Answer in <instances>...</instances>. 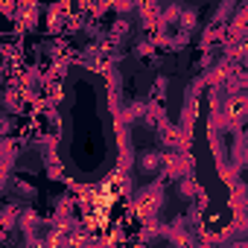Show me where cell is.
Masks as SVG:
<instances>
[{
	"instance_id": "1",
	"label": "cell",
	"mask_w": 248,
	"mask_h": 248,
	"mask_svg": "<svg viewBox=\"0 0 248 248\" xmlns=\"http://www.w3.org/2000/svg\"><path fill=\"white\" fill-rule=\"evenodd\" d=\"M164 184L161 181H152V184H146V187H140L135 196H132V204H129V210L138 216V219H158V210L164 207Z\"/></svg>"
},
{
	"instance_id": "2",
	"label": "cell",
	"mask_w": 248,
	"mask_h": 248,
	"mask_svg": "<svg viewBox=\"0 0 248 248\" xmlns=\"http://www.w3.org/2000/svg\"><path fill=\"white\" fill-rule=\"evenodd\" d=\"M248 120V93H228L219 105V123L228 129H242V123Z\"/></svg>"
},
{
	"instance_id": "3",
	"label": "cell",
	"mask_w": 248,
	"mask_h": 248,
	"mask_svg": "<svg viewBox=\"0 0 248 248\" xmlns=\"http://www.w3.org/2000/svg\"><path fill=\"white\" fill-rule=\"evenodd\" d=\"M138 167L143 172H158L161 175V170H164V149H143L140 158H138Z\"/></svg>"
},
{
	"instance_id": "4",
	"label": "cell",
	"mask_w": 248,
	"mask_h": 248,
	"mask_svg": "<svg viewBox=\"0 0 248 248\" xmlns=\"http://www.w3.org/2000/svg\"><path fill=\"white\" fill-rule=\"evenodd\" d=\"M21 216H24V210H18V204H6L3 207V233H12L15 222L21 225Z\"/></svg>"
},
{
	"instance_id": "5",
	"label": "cell",
	"mask_w": 248,
	"mask_h": 248,
	"mask_svg": "<svg viewBox=\"0 0 248 248\" xmlns=\"http://www.w3.org/2000/svg\"><path fill=\"white\" fill-rule=\"evenodd\" d=\"M199 184H196V178H193V172L190 175H184V178H178V193L184 196V199H193V196H199Z\"/></svg>"
},
{
	"instance_id": "6",
	"label": "cell",
	"mask_w": 248,
	"mask_h": 248,
	"mask_svg": "<svg viewBox=\"0 0 248 248\" xmlns=\"http://www.w3.org/2000/svg\"><path fill=\"white\" fill-rule=\"evenodd\" d=\"M129 30H132V21H126V18H120V21H114L111 27H108V35L114 38V41H123L129 35Z\"/></svg>"
},
{
	"instance_id": "7",
	"label": "cell",
	"mask_w": 248,
	"mask_h": 248,
	"mask_svg": "<svg viewBox=\"0 0 248 248\" xmlns=\"http://www.w3.org/2000/svg\"><path fill=\"white\" fill-rule=\"evenodd\" d=\"M178 27L190 35V30L196 27V9H181V18H178Z\"/></svg>"
},
{
	"instance_id": "8",
	"label": "cell",
	"mask_w": 248,
	"mask_h": 248,
	"mask_svg": "<svg viewBox=\"0 0 248 248\" xmlns=\"http://www.w3.org/2000/svg\"><path fill=\"white\" fill-rule=\"evenodd\" d=\"M152 53H155V44H149V41H138L135 44V56L138 59H149Z\"/></svg>"
},
{
	"instance_id": "9",
	"label": "cell",
	"mask_w": 248,
	"mask_h": 248,
	"mask_svg": "<svg viewBox=\"0 0 248 248\" xmlns=\"http://www.w3.org/2000/svg\"><path fill=\"white\" fill-rule=\"evenodd\" d=\"M170 248H199V245L196 239H190V242H170Z\"/></svg>"
},
{
	"instance_id": "10",
	"label": "cell",
	"mask_w": 248,
	"mask_h": 248,
	"mask_svg": "<svg viewBox=\"0 0 248 248\" xmlns=\"http://www.w3.org/2000/svg\"><path fill=\"white\" fill-rule=\"evenodd\" d=\"M228 248H248V239H233Z\"/></svg>"
},
{
	"instance_id": "11",
	"label": "cell",
	"mask_w": 248,
	"mask_h": 248,
	"mask_svg": "<svg viewBox=\"0 0 248 248\" xmlns=\"http://www.w3.org/2000/svg\"><path fill=\"white\" fill-rule=\"evenodd\" d=\"M242 164H248V140H245V152H242Z\"/></svg>"
},
{
	"instance_id": "12",
	"label": "cell",
	"mask_w": 248,
	"mask_h": 248,
	"mask_svg": "<svg viewBox=\"0 0 248 248\" xmlns=\"http://www.w3.org/2000/svg\"><path fill=\"white\" fill-rule=\"evenodd\" d=\"M199 248H228V245H204V242H199Z\"/></svg>"
},
{
	"instance_id": "13",
	"label": "cell",
	"mask_w": 248,
	"mask_h": 248,
	"mask_svg": "<svg viewBox=\"0 0 248 248\" xmlns=\"http://www.w3.org/2000/svg\"><path fill=\"white\" fill-rule=\"evenodd\" d=\"M245 210H248V204H245Z\"/></svg>"
}]
</instances>
